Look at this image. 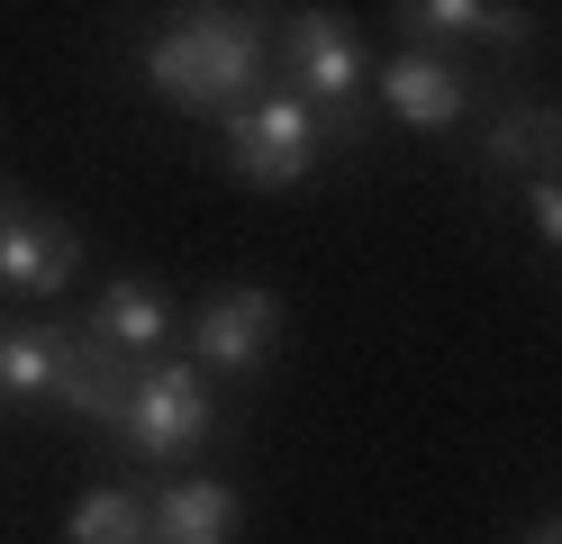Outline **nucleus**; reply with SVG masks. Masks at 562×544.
I'll return each instance as SVG.
<instances>
[{
  "mask_svg": "<svg viewBox=\"0 0 562 544\" xmlns=\"http://www.w3.org/2000/svg\"><path fill=\"white\" fill-rule=\"evenodd\" d=\"M136 73H146L155 100L191 109V119H236L272 82V27L263 10H172L146 36Z\"/></svg>",
  "mask_w": 562,
  "mask_h": 544,
  "instance_id": "nucleus-1",
  "label": "nucleus"
},
{
  "mask_svg": "<svg viewBox=\"0 0 562 544\" xmlns=\"http://www.w3.org/2000/svg\"><path fill=\"white\" fill-rule=\"evenodd\" d=\"M281 82H291V100H308L327 119V145H355L372 136V73H363V46L355 27H345L336 10H291V27H281Z\"/></svg>",
  "mask_w": 562,
  "mask_h": 544,
  "instance_id": "nucleus-2",
  "label": "nucleus"
},
{
  "mask_svg": "<svg viewBox=\"0 0 562 544\" xmlns=\"http://www.w3.org/2000/svg\"><path fill=\"white\" fill-rule=\"evenodd\" d=\"M318 155H327V119L291 91H263L255 109L227 119V173L245 191H300L318 173Z\"/></svg>",
  "mask_w": 562,
  "mask_h": 544,
  "instance_id": "nucleus-3",
  "label": "nucleus"
},
{
  "mask_svg": "<svg viewBox=\"0 0 562 544\" xmlns=\"http://www.w3.org/2000/svg\"><path fill=\"white\" fill-rule=\"evenodd\" d=\"M218 435V399H209V373L200 363H146L136 373V399L119 418V454L136 463H182Z\"/></svg>",
  "mask_w": 562,
  "mask_h": 544,
  "instance_id": "nucleus-4",
  "label": "nucleus"
},
{
  "mask_svg": "<svg viewBox=\"0 0 562 544\" xmlns=\"http://www.w3.org/2000/svg\"><path fill=\"white\" fill-rule=\"evenodd\" d=\"M74 281H82V227L37 209L19 181H0V290H19V300H64Z\"/></svg>",
  "mask_w": 562,
  "mask_h": 544,
  "instance_id": "nucleus-5",
  "label": "nucleus"
},
{
  "mask_svg": "<svg viewBox=\"0 0 562 544\" xmlns=\"http://www.w3.org/2000/svg\"><path fill=\"white\" fill-rule=\"evenodd\" d=\"M281 345V290L263 281H227L191 309V363L200 373H227V381H255Z\"/></svg>",
  "mask_w": 562,
  "mask_h": 544,
  "instance_id": "nucleus-6",
  "label": "nucleus"
},
{
  "mask_svg": "<svg viewBox=\"0 0 562 544\" xmlns=\"http://www.w3.org/2000/svg\"><path fill=\"white\" fill-rule=\"evenodd\" d=\"M372 109L400 127H463L481 109V73L453 64V55H427V46H400L372 73Z\"/></svg>",
  "mask_w": 562,
  "mask_h": 544,
  "instance_id": "nucleus-7",
  "label": "nucleus"
},
{
  "mask_svg": "<svg viewBox=\"0 0 562 544\" xmlns=\"http://www.w3.org/2000/svg\"><path fill=\"white\" fill-rule=\"evenodd\" d=\"M172 290L164 281H146V273H119V281H100V300L82 309V336H100V345H119L127 363H164V345H172Z\"/></svg>",
  "mask_w": 562,
  "mask_h": 544,
  "instance_id": "nucleus-8",
  "label": "nucleus"
},
{
  "mask_svg": "<svg viewBox=\"0 0 562 544\" xmlns=\"http://www.w3.org/2000/svg\"><path fill=\"white\" fill-rule=\"evenodd\" d=\"M136 373L146 363H127L119 345H100V336H64V363H55V409H74L82 426H110L119 435V418H127V399H136Z\"/></svg>",
  "mask_w": 562,
  "mask_h": 544,
  "instance_id": "nucleus-9",
  "label": "nucleus"
},
{
  "mask_svg": "<svg viewBox=\"0 0 562 544\" xmlns=\"http://www.w3.org/2000/svg\"><path fill=\"white\" fill-rule=\"evenodd\" d=\"M391 19H400L408 46H427V55H453V46L517 55V46H536V19H526V10H481V0H400Z\"/></svg>",
  "mask_w": 562,
  "mask_h": 544,
  "instance_id": "nucleus-10",
  "label": "nucleus"
},
{
  "mask_svg": "<svg viewBox=\"0 0 562 544\" xmlns=\"http://www.w3.org/2000/svg\"><path fill=\"white\" fill-rule=\"evenodd\" d=\"M481 173L490 181H536L562 173V100H508L481 127Z\"/></svg>",
  "mask_w": 562,
  "mask_h": 544,
  "instance_id": "nucleus-11",
  "label": "nucleus"
},
{
  "mask_svg": "<svg viewBox=\"0 0 562 544\" xmlns=\"http://www.w3.org/2000/svg\"><path fill=\"white\" fill-rule=\"evenodd\" d=\"M146 499H155V544H236V526H245V499L218 471H182V481H164Z\"/></svg>",
  "mask_w": 562,
  "mask_h": 544,
  "instance_id": "nucleus-12",
  "label": "nucleus"
},
{
  "mask_svg": "<svg viewBox=\"0 0 562 544\" xmlns=\"http://www.w3.org/2000/svg\"><path fill=\"white\" fill-rule=\"evenodd\" d=\"M55 363H64V326H46V318L0 326V409H46Z\"/></svg>",
  "mask_w": 562,
  "mask_h": 544,
  "instance_id": "nucleus-13",
  "label": "nucleus"
},
{
  "mask_svg": "<svg viewBox=\"0 0 562 544\" xmlns=\"http://www.w3.org/2000/svg\"><path fill=\"white\" fill-rule=\"evenodd\" d=\"M64 544H155V499L136 481H100L64 508Z\"/></svg>",
  "mask_w": 562,
  "mask_h": 544,
  "instance_id": "nucleus-14",
  "label": "nucleus"
},
{
  "mask_svg": "<svg viewBox=\"0 0 562 544\" xmlns=\"http://www.w3.org/2000/svg\"><path fill=\"white\" fill-rule=\"evenodd\" d=\"M526 218H536L544 254H562V181H553V173H536V181H526Z\"/></svg>",
  "mask_w": 562,
  "mask_h": 544,
  "instance_id": "nucleus-15",
  "label": "nucleus"
},
{
  "mask_svg": "<svg viewBox=\"0 0 562 544\" xmlns=\"http://www.w3.org/2000/svg\"><path fill=\"white\" fill-rule=\"evenodd\" d=\"M517 544H562V508H553V518H536V526H526Z\"/></svg>",
  "mask_w": 562,
  "mask_h": 544,
  "instance_id": "nucleus-16",
  "label": "nucleus"
}]
</instances>
